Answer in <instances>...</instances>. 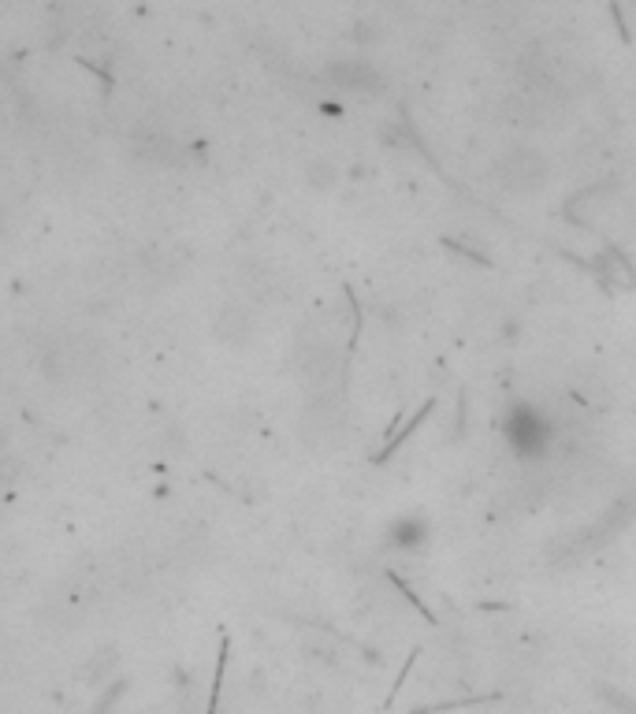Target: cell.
Masks as SVG:
<instances>
[{
    "label": "cell",
    "instance_id": "6da1fadb",
    "mask_svg": "<svg viewBox=\"0 0 636 714\" xmlns=\"http://www.w3.org/2000/svg\"><path fill=\"white\" fill-rule=\"evenodd\" d=\"M543 160L540 157H510V165L502 168V182H507L510 190H532L540 187L543 179Z\"/></svg>",
    "mask_w": 636,
    "mask_h": 714
}]
</instances>
